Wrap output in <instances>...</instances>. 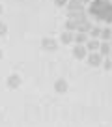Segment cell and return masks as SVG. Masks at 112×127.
Listing matches in <instances>:
<instances>
[{"instance_id":"cell-17","label":"cell","mask_w":112,"mask_h":127,"mask_svg":"<svg viewBox=\"0 0 112 127\" xmlns=\"http://www.w3.org/2000/svg\"><path fill=\"white\" fill-rule=\"evenodd\" d=\"M54 4L56 6H65V4H67V0H54Z\"/></svg>"},{"instance_id":"cell-6","label":"cell","mask_w":112,"mask_h":127,"mask_svg":"<svg viewBox=\"0 0 112 127\" xmlns=\"http://www.w3.org/2000/svg\"><path fill=\"white\" fill-rule=\"evenodd\" d=\"M73 41L79 43V45H84L88 41V34H86V32H75V34H73Z\"/></svg>"},{"instance_id":"cell-10","label":"cell","mask_w":112,"mask_h":127,"mask_svg":"<svg viewBox=\"0 0 112 127\" xmlns=\"http://www.w3.org/2000/svg\"><path fill=\"white\" fill-rule=\"evenodd\" d=\"M101 39H103V41H110L112 39V28H101Z\"/></svg>"},{"instance_id":"cell-11","label":"cell","mask_w":112,"mask_h":127,"mask_svg":"<svg viewBox=\"0 0 112 127\" xmlns=\"http://www.w3.org/2000/svg\"><path fill=\"white\" fill-rule=\"evenodd\" d=\"M54 88H56V92H60V94H64V92L67 90V82H65V80H56Z\"/></svg>"},{"instance_id":"cell-18","label":"cell","mask_w":112,"mask_h":127,"mask_svg":"<svg viewBox=\"0 0 112 127\" xmlns=\"http://www.w3.org/2000/svg\"><path fill=\"white\" fill-rule=\"evenodd\" d=\"M79 2H80V4H88L90 0H79Z\"/></svg>"},{"instance_id":"cell-21","label":"cell","mask_w":112,"mask_h":127,"mask_svg":"<svg viewBox=\"0 0 112 127\" xmlns=\"http://www.w3.org/2000/svg\"><path fill=\"white\" fill-rule=\"evenodd\" d=\"M0 58H2V51H0Z\"/></svg>"},{"instance_id":"cell-7","label":"cell","mask_w":112,"mask_h":127,"mask_svg":"<svg viewBox=\"0 0 112 127\" xmlns=\"http://www.w3.org/2000/svg\"><path fill=\"white\" fill-rule=\"evenodd\" d=\"M99 43H101L99 39H93V37H92V39H88V41H86L84 45H86V49H88L90 52H95L97 49H99Z\"/></svg>"},{"instance_id":"cell-12","label":"cell","mask_w":112,"mask_h":127,"mask_svg":"<svg viewBox=\"0 0 112 127\" xmlns=\"http://www.w3.org/2000/svg\"><path fill=\"white\" fill-rule=\"evenodd\" d=\"M90 36H92L93 39H99V36H101V28H99V26L90 28Z\"/></svg>"},{"instance_id":"cell-2","label":"cell","mask_w":112,"mask_h":127,"mask_svg":"<svg viewBox=\"0 0 112 127\" xmlns=\"http://www.w3.org/2000/svg\"><path fill=\"white\" fill-rule=\"evenodd\" d=\"M73 56H75L77 60H82L88 56V49H86V45H79L77 43L75 47H73Z\"/></svg>"},{"instance_id":"cell-20","label":"cell","mask_w":112,"mask_h":127,"mask_svg":"<svg viewBox=\"0 0 112 127\" xmlns=\"http://www.w3.org/2000/svg\"><path fill=\"white\" fill-rule=\"evenodd\" d=\"M0 13H2V4H0Z\"/></svg>"},{"instance_id":"cell-9","label":"cell","mask_w":112,"mask_h":127,"mask_svg":"<svg viewBox=\"0 0 112 127\" xmlns=\"http://www.w3.org/2000/svg\"><path fill=\"white\" fill-rule=\"evenodd\" d=\"M73 34H75V32H69V30H65L64 34H62V43L64 45H69V43H73Z\"/></svg>"},{"instance_id":"cell-4","label":"cell","mask_w":112,"mask_h":127,"mask_svg":"<svg viewBox=\"0 0 112 127\" xmlns=\"http://www.w3.org/2000/svg\"><path fill=\"white\" fill-rule=\"evenodd\" d=\"M110 51H112V45H110V41H101L99 43V49H97V52H99L101 56H108L110 54Z\"/></svg>"},{"instance_id":"cell-5","label":"cell","mask_w":112,"mask_h":127,"mask_svg":"<svg viewBox=\"0 0 112 127\" xmlns=\"http://www.w3.org/2000/svg\"><path fill=\"white\" fill-rule=\"evenodd\" d=\"M67 9L69 11H82L84 9V4H80L79 0H67Z\"/></svg>"},{"instance_id":"cell-16","label":"cell","mask_w":112,"mask_h":127,"mask_svg":"<svg viewBox=\"0 0 112 127\" xmlns=\"http://www.w3.org/2000/svg\"><path fill=\"white\" fill-rule=\"evenodd\" d=\"M6 32H8V24L0 23V36H6Z\"/></svg>"},{"instance_id":"cell-14","label":"cell","mask_w":112,"mask_h":127,"mask_svg":"<svg viewBox=\"0 0 112 127\" xmlns=\"http://www.w3.org/2000/svg\"><path fill=\"white\" fill-rule=\"evenodd\" d=\"M54 47H56L54 39H45V41H43V49H49V51H52Z\"/></svg>"},{"instance_id":"cell-19","label":"cell","mask_w":112,"mask_h":127,"mask_svg":"<svg viewBox=\"0 0 112 127\" xmlns=\"http://www.w3.org/2000/svg\"><path fill=\"white\" fill-rule=\"evenodd\" d=\"M108 58H110V60H112V51H110V54H108Z\"/></svg>"},{"instance_id":"cell-15","label":"cell","mask_w":112,"mask_h":127,"mask_svg":"<svg viewBox=\"0 0 112 127\" xmlns=\"http://www.w3.org/2000/svg\"><path fill=\"white\" fill-rule=\"evenodd\" d=\"M65 30H69V32H75V23H73L71 19H67V21H65Z\"/></svg>"},{"instance_id":"cell-13","label":"cell","mask_w":112,"mask_h":127,"mask_svg":"<svg viewBox=\"0 0 112 127\" xmlns=\"http://www.w3.org/2000/svg\"><path fill=\"white\" fill-rule=\"evenodd\" d=\"M101 65H103V67L107 69V71H110V69H112V60L108 58V56H105V58H103V62H101Z\"/></svg>"},{"instance_id":"cell-3","label":"cell","mask_w":112,"mask_h":127,"mask_svg":"<svg viewBox=\"0 0 112 127\" xmlns=\"http://www.w3.org/2000/svg\"><path fill=\"white\" fill-rule=\"evenodd\" d=\"M101 62H103V56L99 54V52H90L88 54V65H92V67H99Z\"/></svg>"},{"instance_id":"cell-1","label":"cell","mask_w":112,"mask_h":127,"mask_svg":"<svg viewBox=\"0 0 112 127\" xmlns=\"http://www.w3.org/2000/svg\"><path fill=\"white\" fill-rule=\"evenodd\" d=\"M90 15L103 23H112V2L110 0H93L90 4Z\"/></svg>"},{"instance_id":"cell-8","label":"cell","mask_w":112,"mask_h":127,"mask_svg":"<svg viewBox=\"0 0 112 127\" xmlns=\"http://www.w3.org/2000/svg\"><path fill=\"white\" fill-rule=\"evenodd\" d=\"M21 84V77L19 75H9L8 77V86L9 88H19Z\"/></svg>"}]
</instances>
